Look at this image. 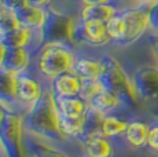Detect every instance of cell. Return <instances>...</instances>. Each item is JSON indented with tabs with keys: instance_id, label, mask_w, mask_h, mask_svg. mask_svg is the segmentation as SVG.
<instances>
[{
	"instance_id": "cell-1",
	"label": "cell",
	"mask_w": 158,
	"mask_h": 157,
	"mask_svg": "<svg viewBox=\"0 0 158 157\" xmlns=\"http://www.w3.org/2000/svg\"><path fill=\"white\" fill-rule=\"evenodd\" d=\"M23 127L26 134L45 142L66 141L59 127V113L55 104V96L51 90H45L44 94L28 108L23 116Z\"/></svg>"
},
{
	"instance_id": "cell-2",
	"label": "cell",
	"mask_w": 158,
	"mask_h": 157,
	"mask_svg": "<svg viewBox=\"0 0 158 157\" xmlns=\"http://www.w3.org/2000/svg\"><path fill=\"white\" fill-rule=\"evenodd\" d=\"M101 66L102 70L99 81L103 88L115 92L123 99L127 108L138 104L139 99L133 88L132 77L121 65V62L113 55H103L101 57Z\"/></svg>"
},
{
	"instance_id": "cell-3",
	"label": "cell",
	"mask_w": 158,
	"mask_h": 157,
	"mask_svg": "<svg viewBox=\"0 0 158 157\" xmlns=\"http://www.w3.org/2000/svg\"><path fill=\"white\" fill-rule=\"evenodd\" d=\"M76 61L73 46L65 43H44L36 55V68L43 77L52 80L66 72H72Z\"/></svg>"
},
{
	"instance_id": "cell-4",
	"label": "cell",
	"mask_w": 158,
	"mask_h": 157,
	"mask_svg": "<svg viewBox=\"0 0 158 157\" xmlns=\"http://www.w3.org/2000/svg\"><path fill=\"white\" fill-rule=\"evenodd\" d=\"M23 129V116L15 110L2 108L0 147L6 157H26Z\"/></svg>"
},
{
	"instance_id": "cell-5",
	"label": "cell",
	"mask_w": 158,
	"mask_h": 157,
	"mask_svg": "<svg viewBox=\"0 0 158 157\" xmlns=\"http://www.w3.org/2000/svg\"><path fill=\"white\" fill-rule=\"evenodd\" d=\"M77 17L63 13L58 8L47 7V19L41 29L44 43H65L73 46V35L77 25Z\"/></svg>"
},
{
	"instance_id": "cell-6",
	"label": "cell",
	"mask_w": 158,
	"mask_h": 157,
	"mask_svg": "<svg viewBox=\"0 0 158 157\" xmlns=\"http://www.w3.org/2000/svg\"><path fill=\"white\" fill-rule=\"evenodd\" d=\"M148 6H140V7L124 8L121 10L124 23H125V36L120 47H125L138 41L147 31H150L148 23Z\"/></svg>"
},
{
	"instance_id": "cell-7",
	"label": "cell",
	"mask_w": 158,
	"mask_h": 157,
	"mask_svg": "<svg viewBox=\"0 0 158 157\" xmlns=\"http://www.w3.org/2000/svg\"><path fill=\"white\" fill-rule=\"evenodd\" d=\"M139 102L158 99V65H142L131 73Z\"/></svg>"
},
{
	"instance_id": "cell-8",
	"label": "cell",
	"mask_w": 158,
	"mask_h": 157,
	"mask_svg": "<svg viewBox=\"0 0 158 157\" xmlns=\"http://www.w3.org/2000/svg\"><path fill=\"white\" fill-rule=\"evenodd\" d=\"M78 18V17H77ZM111 43L106 31V23L101 21H81L77 19V25L73 35V46L74 44H87L91 47H103Z\"/></svg>"
},
{
	"instance_id": "cell-9",
	"label": "cell",
	"mask_w": 158,
	"mask_h": 157,
	"mask_svg": "<svg viewBox=\"0 0 158 157\" xmlns=\"http://www.w3.org/2000/svg\"><path fill=\"white\" fill-rule=\"evenodd\" d=\"M45 90L43 88V84L37 77L33 74H29L28 72L22 74H18L17 80V99L18 104L30 106L35 104L41 95L44 94Z\"/></svg>"
},
{
	"instance_id": "cell-10",
	"label": "cell",
	"mask_w": 158,
	"mask_h": 157,
	"mask_svg": "<svg viewBox=\"0 0 158 157\" xmlns=\"http://www.w3.org/2000/svg\"><path fill=\"white\" fill-rule=\"evenodd\" d=\"M50 90L55 98L78 96L81 90V78L73 72H66L50 80Z\"/></svg>"
},
{
	"instance_id": "cell-11",
	"label": "cell",
	"mask_w": 158,
	"mask_h": 157,
	"mask_svg": "<svg viewBox=\"0 0 158 157\" xmlns=\"http://www.w3.org/2000/svg\"><path fill=\"white\" fill-rule=\"evenodd\" d=\"M21 26L32 32H41L45 19H47V8L36 7V6L25 4L14 11Z\"/></svg>"
},
{
	"instance_id": "cell-12",
	"label": "cell",
	"mask_w": 158,
	"mask_h": 157,
	"mask_svg": "<svg viewBox=\"0 0 158 157\" xmlns=\"http://www.w3.org/2000/svg\"><path fill=\"white\" fill-rule=\"evenodd\" d=\"M17 80L18 74L0 68V108L3 109H13L18 104L17 99Z\"/></svg>"
},
{
	"instance_id": "cell-13",
	"label": "cell",
	"mask_w": 158,
	"mask_h": 157,
	"mask_svg": "<svg viewBox=\"0 0 158 157\" xmlns=\"http://www.w3.org/2000/svg\"><path fill=\"white\" fill-rule=\"evenodd\" d=\"M33 51L30 48H7L2 68L15 74L26 73L32 63Z\"/></svg>"
},
{
	"instance_id": "cell-14",
	"label": "cell",
	"mask_w": 158,
	"mask_h": 157,
	"mask_svg": "<svg viewBox=\"0 0 158 157\" xmlns=\"http://www.w3.org/2000/svg\"><path fill=\"white\" fill-rule=\"evenodd\" d=\"M89 108L95 109L99 113L105 114H114V112L123 109V108H127L125 104L123 102V99L120 98L115 92L109 91V90L103 88L102 91H99L98 94L94 96L89 102H88Z\"/></svg>"
},
{
	"instance_id": "cell-15",
	"label": "cell",
	"mask_w": 158,
	"mask_h": 157,
	"mask_svg": "<svg viewBox=\"0 0 158 157\" xmlns=\"http://www.w3.org/2000/svg\"><path fill=\"white\" fill-rule=\"evenodd\" d=\"M121 11L115 3H107V4H92V6H81L80 13H78V19L81 21H101V22L107 23L114 15H117Z\"/></svg>"
},
{
	"instance_id": "cell-16",
	"label": "cell",
	"mask_w": 158,
	"mask_h": 157,
	"mask_svg": "<svg viewBox=\"0 0 158 157\" xmlns=\"http://www.w3.org/2000/svg\"><path fill=\"white\" fill-rule=\"evenodd\" d=\"M150 124L143 120H131L128 123L124 139L133 149H142L147 146L148 135H150Z\"/></svg>"
},
{
	"instance_id": "cell-17",
	"label": "cell",
	"mask_w": 158,
	"mask_h": 157,
	"mask_svg": "<svg viewBox=\"0 0 158 157\" xmlns=\"http://www.w3.org/2000/svg\"><path fill=\"white\" fill-rule=\"evenodd\" d=\"M25 149L32 157H69L63 150L58 149L50 142L41 141L30 134L25 135Z\"/></svg>"
},
{
	"instance_id": "cell-18",
	"label": "cell",
	"mask_w": 158,
	"mask_h": 157,
	"mask_svg": "<svg viewBox=\"0 0 158 157\" xmlns=\"http://www.w3.org/2000/svg\"><path fill=\"white\" fill-rule=\"evenodd\" d=\"M84 152L88 157H114L115 149L109 138L96 135L83 142Z\"/></svg>"
},
{
	"instance_id": "cell-19",
	"label": "cell",
	"mask_w": 158,
	"mask_h": 157,
	"mask_svg": "<svg viewBox=\"0 0 158 157\" xmlns=\"http://www.w3.org/2000/svg\"><path fill=\"white\" fill-rule=\"evenodd\" d=\"M101 58H91V57H76L72 72L78 76L81 80L85 78H99L101 76Z\"/></svg>"
},
{
	"instance_id": "cell-20",
	"label": "cell",
	"mask_w": 158,
	"mask_h": 157,
	"mask_svg": "<svg viewBox=\"0 0 158 157\" xmlns=\"http://www.w3.org/2000/svg\"><path fill=\"white\" fill-rule=\"evenodd\" d=\"M55 104L58 108V113L62 116L81 117L87 113L88 102L81 96H69V98H55Z\"/></svg>"
},
{
	"instance_id": "cell-21",
	"label": "cell",
	"mask_w": 158,
	"mask_h": 157,
	"mask_svg": "<svg viewBox=\"0 0 158 157\" xmlns=\"http://www.w3.org/2000/svg\"><path fill=\"white\" fill-rule=\"evenodd\" d=\"M105 119V114L99 113L92 108H88L85 116H84V125L78 139L83 143L84 141L89 139L96 135H102V123Z\"/></svg>"
},
{
	"instance_id": "cell-22",
	"label": "cell",
	"mask_w": 158,
	"mask_h": 157,
	"mask_svg": "<svg viewBox=\"0 0 158 157\" xmlns=\"http://www.w3.org/2000/svg\"><path fill=\"white\" fill-rule=\"evenodd\" d=\"M128 123L129 121L115 116V114H107L105 116L102 123V135L109 139L124 137L127 128H128Z\"/></svg>"
},
{
	"instance_id": "cell-23",
	"label": "cell",
	"mask_w": 158,
	"mask_h": 157,
	"mask_svg": "<svg viewBox=\"0 0 158 157\" xmlns=\"http://www.w3.org/2000/svg\"><path fill=\"white\" fill-rule=\"evenodd\" d=\"M84 116L70 117V116H62V114H59V127L66 141L72 139V138H77L78 139L81 131H83Z\"/></svg>"
},
{
	"instance_id": "cell-24",
	"label": "cell",
	"mask_w": 158,
	"mask_h": 157,
	"mask_svg": "<svg viewBox=\"0 0 158 157\" xmlns=\"http://www.w3.org/2000/svg\"><path fill=\"white\" fill-rule=\"evenodd\" d=\"M106 31H107V35L110 37L111 43H114L115 46H121L124 36H125V23H124L121 13L114 15L106 23Z\"/></svg>"
},
{
	"instance_id": "cell-25",
	"label": "cell",
	"mask_w": 158,
	"mask_h": 157,
	"mask_svg": "<svg viewBox=\"0 0 158 157\" xmlns=\"http://www.w3.org/2000/svg\"><path fill=\"white\" fill-rule=\"evenodd\" d=\"M102 90L103 87L101 81H99V78H85V80H81V90L78 96H81L87 102H89Z\"/></svg>"
},
{
	"instance_id": "cell-26",
	"label": "cell",
	"mask_w": 158,
	"mask_h": 157,
	"mask_svg": "<svg viewBox=\"0 0 158 157\" xmlns=\"http://www.w3.org/2000/svg\"><path fill=\"white\" fill-rule=\"evenodd\" d=\"M18 26H21V25H19V22H18L17 17H15L14 11L6 10L4 8L3 17H2V19H0V36L14 31V29H17Z\"/></svg>"
},
{
	"instance_id": "cell-27",
	"label": "cell",
	"mask_w": 158,
	"mask_h": 157,
	"mask_svg": "<svg viewBox=\"0 0 158 157\" xmlns=\"http://www.w3.org/2000/svg\"><path fill=\"white\" fill-rule=\"evenodd\" d=\"M148 23L150 32L158 33V2L148 6Z\"/></svg>"
},
{
	"instance_id": "cell-28",
	"label": "cell",
	"mask_w": 158,
	"mask_h": 157,
	"mask_svg": "<svg viewBox=\"0 0 158 157\" xmlns=\"http://www.w3.org/2000/svg\"><path fill=\"white\" fill-rule=\"evenodd\" d=\"M147 147L153 153L158 155V121L151 124V127H150V135H148Z\"/></svg>"
},
{
	"instance_id": "cell-29",
	"label": "cell",
	"mask_w": 158,
	"mask_h": 157,
	"mask_svg": "<svg viewBox=\"0 0 158 157\" xmlns=\"http://www.w3.org/2000/svg\"><path fill=\"white\" fill-rule=\"evenodd\" d=\"M0 4L3 6V8L10 11H15L18 8H21L22 6L26 4L25 0H0Z\"/></svg>"
},
{
	"instance_id": "cell-30",
	"label": "cell",
	"mask_w": 158,
	"mask_h": 157,
	"mask_svg": "<svg viewBox=\"0 0 158 157\" xmlns=\"http://www.w3.org/2000/svg\"><path fill=\"white\" fill-rule=\"evenodd\" d=\"M148 46H150L154 61L158 65V33H150V36H148Z\"/></svg>"
},
{
	"instance_id": "cell-31",
	"label": "cell",
	"mask_w": 158,
	"mask_h": 157,
	"mask_svg": "<svg viewBox=\"0 0 158 157\" xmlns=\"http://www.w3.org/2000/svg\"><path fill=\"white\" fill-rule=\"evenodd\" d=\"M25 2H26V4L47 8V7H50L51 6V2H52V0H25Z\"/></svg>"
},
{
	"instance_id": "cell-32",
	"label": "cell",
	"mask_w": 158,
	"mask_h": 157,
	"mask_svg": "<svg viewBox=\"0 0 158 157\" xmlns=\"http://www.w3.org/2000/svg\"><path fill=\"white\" fill-rule=\"evenodd\" d=\"M114 3V0H81V6H92V4H107Z\"/></svg>"
},
{
	"instance_id": "cell-33",
	"label": "cell",
	"mask_w": 158,
	"mask_h": 157,
	"mask_svg": "<svg viewBox=\"0 0 158 157\" xmlns=\"http://www.w3.org/2000/svg\"><path fill=\"white\" fill-rule=\"evenodd\" d=\"M6 51H7V47H6L4 44L2 43V40H0V68H2V65H3V61H4Z\"/></svg>"
},
{
	"instance_id": "cell-34",
	"label": "cell",
	"mask_w": 158,
	"mask_h": 157,
	"mask_svg": "<svg viewBox=\"0 0 158 157\" xmlns=\"http://www.w3.org/2000/svg\"><path fill=\"white\" fill-rule=\"evenodd\" d=\"M136 2L142 3V4H153V3L158 2V0H136Z\"/></svg>"
},
{
	"instance_id": "cell-35",
	"label": "cell",
	"mask_w": 158,
	"mask_h": 157,
	"mask_svg": "<svg viewBox=\"0 0 158 157\" xmlns=\"http://www.w3.org/2000/svg\"><path fill=\"white\" fill-rule=\"evenodd\" d=\"M3 13H4V8H3V6L0 4V19H2V17H3Z\"/></svg>"
},
{
	"instance_id": "cell-36",
	"label": "cell",
	"mask_w": 158,
	"mask_h": 157,
	"mask_svg": "<svg viewBox=\"0 0 158 157\" xmlns=\"http://www.w3.org/2000/svg\"><path fill=\"white\" fill-rule=\"evenodd\" d=\"M70 3H77V4H80L81 6V0H69Z\"/></svg>"
},
{
	"instance_id": "cell-37",
	"label": "cell",
	"mask_w": 158,
	"mask_h": 157,
	"mask_svg": "<svg viewBox=\"0 0 158 157\" xmlns=\"http://www.w3.org/2000/svg\"><path fill=\"white\" fill-rule=\"evenodd\" d=\"M0 120H2V108H0Z\"/></svg>"
},
{
	"instance_id": "cell-38",
	"label": "cell",
	"mask_w": 158,
	"mask_h": 157,
	"mask_svg": "<svg viewBox=\"0 0 158 157\" xmlns=\"http://www.w3.org/2000/svg\"><path fill=\"white\" fill-rule=\"evenodd\" d=\"M0 155H2V147H0Z\"/></svg>"
},
{
	"instance_id": "cell-39",
	"label": "cell",
	"mask_w": 158,
	"mask_h": 157,
	"mask_svg": "<svg viewBox=\"0 0 158 157\" xmlns=\"http://www.w3.org/2000/svg\"><path fill=\"white\" fill-rule=\"evenodd\" d=\"M83 157H88V156H87V155H85V156H83Z\"/></svg>"
}]
</instances>
